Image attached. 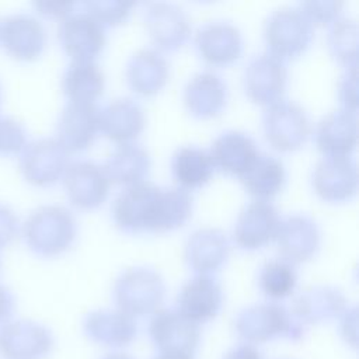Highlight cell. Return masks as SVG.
Listing matches in <instances>:
<instances>
[{"mask_svg": "<svg viewBox=\"0 0 359 359\" xmlns=\"http://www.w3.org/2000/svg\"><path fill=\"white\" fill-rule=\"evenodd\" d=\"M192 210V196L182 187H160L139 181L114 199V222L125 231H164L181 226Z\"/></svg>", "mask_w": 359, "mask_h": 359, "instance_id": "cell-1", "label": "cell"}, {"mask_svg": "<svg viewBox=\"0 0 359 359\" xmlns=\"http://www.w3.org/2000/svg\"><path fill=\"white\" fill-rule=\"evenodd\" d=\"M285 306L276 302L254 303L243 307L234 328L245 344H264L276 338L299 341L304 334L302 323Z\"/></svg>", "mask_w": 359, "mask_h": 359, "instance_id": "cell-2", "label": "cell"}, {"mask_svg": "<svg viewBox=\"0 0 359 359\" xmlns=\"http://www.w3.org/2000/svg\"><path fill=\"white\" fill-rule=\"evenodd\" d=\"M22 233L31 250L42 255H55L73 243L77 220L72 210L62 205H41L27 216Z\"/></svg>", "mask_w": 359, "mask_h": 359, "instance_id": "cell-3", "label": "cell"}, {"mask_svg": "<svg viewBox=\"0 0 359 359\" xmlns=\"http://www.w3.org/2000/svg\"><path fill=\"white\" fill-rule=\"evenodd\" d=\"M118 309L128 316H144L158 310L165 283L161 273L147 265H132L121 271L112 287Z\"/></svg>", "mask_w": 359, "mask_h": 359, "instance_id": "cell-4", "label": "cell"}, {"mask_svg": "<svg viewBox=\"0 0 359 359\" xmlns=\"http://www.w3.org/2000/svg\"><path fill=\"white\" fill-rule=\"evenodd\" d=\"M264 38L268 52L285 60L307 49L313 38V24L299 7H279L266 15Z\"/></svg>", "mask_w": 359, "mask_h": 359, "instance_id": "cell-5", "label": "cell"}, {"mask_svg": "<svg viewBox=\"0 0 359 359\" xmlns=\"http://www.w3.org/2000/svg\"><path fill=\"white\" fill-rule=\"evenodd\" d=\"M264 133L278 150H294L310 133V119L306 109L293 100L280 98L269 104L262 114Z\"/></svg>", "mask_w": 359, "mask_h": 359, "instance_id": "cell-6", "label": "cell"}, {"mask_svg": "<svg viewBox=\"0 0 359 359\" xmlns=\"http://www.w3.org/2000/svg\"><path fill=\"white\" fill-rule=\"evenodd\" d=\"M53 346L52 331L34 320H10L0 327L3 359H45Z\"/></svg>", "mask_w": 359, "mask_h": 359, "instance_id": "cell-7", "label": "cell"}, {"mask_svg": "<svg viewBox=\"0 0 359 359\" xmlns=\"http://www.w3.org/2000/svg\"><path fill=\"white\" fill-rule=\"evenodd\" d=\"M149 335L161 353H185L192 356L196 351L201 331L199 325L177 309H158L149 323Z\"/></svg>", "mask_w": 359, "mask_h": 359, "instance_id": "cell-8", "label": "cell"}, {"mask_svg": "<svg viewBox=\"0 0 359 359\" xmlns=\"http://www.w3.org/2000/svg\"><path fill=\"white\" fill-rule=\"evenodd\" d=\"M287 81L285 60L271 52L254 55L244 67L243 84L247 95L259 104L280 100Z\"/></svg>", "mask_w": 359, "mask_h": 359, "instance_id": "cell-9", "label": "cell"}, {"mask_svg": "<svg viewBox=\"0 0 359 359\" xmlns=\"http://www.w3.org/2000/svg\"><path fill=\"white\" fill-rule=\"evenodd\" d=\"M67 150L57 139L41 137L24 146L20 168L24 177L36 185L55 182L67 165Z\"/></svg>", "mask_w": 359, "mask_h": 359, "instance_id": "cell-10", "label": "cell"}, {"mask_svg": "<svg viewBox=\"0 0 359 359\" xmlns=\"http://www.w3.org/2000/svg\"><path fill=\"white\" fill-rule=\"evenodd\" d=\"M59 39L74 60H93L105 45V27L86 10H73L59 24Z\"/></svg>", "mask_w": 359, "mask_h": 359, "instance_id": "cell-11", "label": "cell"}, {"mask_svg": "<svg viewBox=\"0 0 359 359\" xmlns=\"http://www.w3.org/2000/svg\"><path fill=\"white\" fill-rule=\"evenodd\" d=\"M144 27L151 41L167 50L182 46L191 34V22L187 13L170 1H153L143 13Z\"/></svg>", "mask_w": 359, "mask_h": 359, "instance_id": "cell-12", "label": "cell"}, {"mask_svg": "<svg viewBox=\"0 0 359 359\" xmlns=\"http://www.w3.org/2000/svg\"><path fill=\"white\" fill-rule=\"evenodd\" d=\"M63 184L69 199L79 208H95L108 194L109 180L98 163L74 160L63 171Z\"/></svg>", "mask_w": 359, "mask_h": 359, "instance_id": "cell-13", "label": "cell"}, {"mask_svg": "<svg viewBox=\"0 0 359 359\" xmlns=\"http://www.w3.org/2000/svg\"><path fill=\"white\" fill-rule=\"evenodd\" d=\"M314 191L325 201H344L358 188V168L348 156H325L317 161L311 172Z\"/></svg>", "mask_w": 359, "mask_h": 359, "instance_id": "cell-14", "label": "cell"}, {"mask_svg": "<svg viewBox=\"0 0 359 359\" xmlns=\"http://www.w3.org/2000/svg\"><path fill=\"white\" fill-rule=\"evenodd\" d=\"M222 302L220 282L210 273H196L181 286L177 296V310L199 324L216 317Z\"/></svg>", "mask_w": 359, "mask_h": 359, "instance_id": "cell-15", "label": "cell"}, {"mask_svg": "<svg viewBox=\"0 0 359 359\" xmlns=\"http://www.w3.org/2000/svg\"><path fill=\"white\" fill-rule=\"evenodd\" d=\"M195 46L199 55L212 65L234 62L243 50V35L229 20H212L195 32Z\"/></svg>", "mask_w": 359, "mask_h": 359, "instance_id": "cell-16", "label": "cell"}, {"mask_svg": "<svg viewBox=\"0 0 359 359\" xmlns=\"http://www.w3.org/2000/svg\"><path fill=\"white\" fill-rule=\"evenodd\" d=\"M100 130V109L94 102H67L56 123L57 140L66 150H81L93 143Z\"/></svg>", "mask_w": 359, "mask_h": 359, "instance_id": "cell-17", "label": "cell"}, {"mask_svg": "<svg viewBox=\"0 0 359 359\" xmlns=\"http://www.w3.org/2000/svg\"><path fill=\"white\" fill-rule=\"evenodd\" d=\"M276 208L265 201L255 199L243 206L233 227V237L243 248H257L275 237L279 226Z\"/></svg>", "mask_w": 359, "mask_h": 359, "instance_id": "cell-18", "label": "cell"}, {"mask_svg": "<svg viewBox=\"0 0 359 359\" xmlns=\"http://www.w3.org/2000/svg\"><path fill=\"white\" fill-rule=\"evenodd\" d=\"M278 250L287 261L310 258L320 244V227L307 213H292L279 220L275 233Z\"/></svg>", "mask_w": 359, "mask_h": 359, "instance_id": "cell-19", "label": "cell"}, {"mask_svg": "<svg viewBox=\"0 0 359 359\" xmlns=\"http://www.w3.org/2000/svg\"><path fill=\"white\" fill-rule=\"evenodd\" d=\"M0 41L10 55L28 60L42 52L46 32L42 22L34 15L15 13L0 22Z\"/></svg>", "mask_w": 359, "mask_h": 359, "instance_id": "cell-20", "label": "cell"}, {"mask_svg": "<svg viewBox=\"0 0 359 359\" xmlns=\"http://www.w3.org/2000/svg\"><path fill=\"white\" fill-rule=\"evenodd\" d=\"M229 252L227 234L212 226H203L189 233L184 245L185 261L198 273H210L219 269L227 259Z\"/></svg>", "mask_w": 359, "mask_h": 359, "instance_id": "cell-21", "label": "cell"}, {"mask_svg": "<svg viewBox=\"0 0 359 359\" xmlns=\"http://www.w3.org/2000/svg\"><path fill=\"white\" fill-rule=\"evenodd\" d=\"M83 331L94 344L122 348L135 339L137 325L133 317L119 309H98L84 317Z\"/></svg>", "mask_w": 359, "mask_h": 359, "instance_id": "cell-22", "label": "cell"}, {"mask_svg": "<svg viewBox=\"0 0 359 359\" xmlns=\"http://www.w3.org/2000/svg\"><path fill=\"white\" fill-rule=\"evenodd\" d=\"M344 292L334 285H311L293 299L292 313L303 324H318L338 317L345 309Z\"/></svg>", "mask_w": 359, "mask_h": 359, "instance_id": "cell-23", "label": "cell"}, {"mask_svg": "<svg viewBox=\"0 0 359 359\" xmlns=\"http://www.w3.org/2000/svg\"><path fill=\"white\" fill-rule=\"evenodd\" d=\"M314 139L327 156H346L356 146V114L348 108H337L325 114L316 126Z\"/></svg>", "mask_w": 359, "mask_h": 359, "instance_id": "cell-24", "label": "cell"}, {"mask_svg": "<svg viewBox=\"0 0 359 359\" xmlns=\"http://www.w3.org/2000/svg\"><path fill=\"white\" fill-rule=\"evenodd\" d=\"M227 101V84L216 72L201 70L192 74L184 87L188 111L199 118L217 115Z\"/></svg>", "mask_w": 359, "mask_h": 359, "instance_id": "cell-25", "label": "cell"}, {"mask_svg": "<svg viewBox=\"0 0 359 359\" xmlns=\"http://www.w3.org/2000/svg\"><path fill=\"white\" fill-rule=\"evenodd\" d=\"M144 126V111L130 97H115L100 111V129L115 142H129Z\"/></svg>", "mask_w": 359, "mask_h": 359, "instance_id": "cell-26", "label": "cell"}, {"mask_svg": "<svg viewBox=\"0 0 359 359\" xmlns=\"http://www.w3.org/2000/svg\"><path fill=\"white\" fill-rule=\"evenodd\" d=\"M168 72L167 59L153 48H142L133 52L125 67L129 86L143 95L157 93L165 84Z\"/></svg>", "mask_w": 359, "mask_h": 359, "instance_id": "cell-27", "label": "cell"}, {"mask_svg": "<svg viewBox=\"0 0 359 359\" xmlns=\"http://www.w3.org/2000/svg\"><path fill=\"white\" fill-rule=\"evenodd\" d=\"M254 139L237 129L223 130L210 146V157L215 165L231 174H243L258 154Z\"/></svg>", "mask_w": 359, "mask_h": 359, "instance_id": "cell-28", "label": "cell"}, {"mask_svg": "<svg viewBox=\"0 0 359 359\" xmlns=\"http://www.w3.org/2000/svg\"><path fill=\"white\" fill-rule=\"evenodd\" d=\"M108 180L118 184H135L143 181L150 168L149 151L139 143H119L105 158L102 165Z\"/></svg>", "mask_w": 359, "mask_h": 359, "instance_id": "cell-29", "label": "cell"}, {"mask_svg": "<svg viewBox=\"0 0 359 359\" xmlns=\"http://www.w3.org/2000/svg\"><path fill=\"white\" fill-rule=\"evenodd\" d=\"M238 177L250 194L258 198H268L282 188L286 178V170L280 158L259 151L247 170Z\"/></svg>", "mask_w": 359, "mask_h": 359, "instance_id": "cell-30", "label": "cell"}, {"mask_svg": "<svg viewBox=\"0 0 359 359\" xmlns=\"http://www.w3.org/2000/svg\"><path fill=\"white\" fill-rule=\"evenodd\" d=\"M104 83V72L94 60H73L62 76V88L70 101L93 102L102 93Z\"/></svg>", "mask_w": 359, "mask_h": 359, "instance_id": "cell-31", "label": "cell"}, {"mask_svg": "<svg viewBox=\"0 0 359 359\" xmlns=\"http://www.w3.org/2000/svg\"><path fill=\"white\" fill-rule=\"evenodd\" d=\"M171 170L182 188H195L210 178L215 164L208 150L195 144H185L174 151Z\"/></svg>", "mask_w": 359, "mask_h": 359, "instance_id": "cell-32", "label": "cell"}, {"mask_svg": "<svg viewBox=\"0 0 359 359\" xmlns=\"http://www.w3.org/2000/svg\"><path fill=\"white\" fill-rule=\"evenodd\" d=\"M297 273L293 264L285 258L265 261L258 272V285L271 299H282L292 293L296 286Z\"/></svg>", "mask_w": 359, "mask_h": 359, "instance_id": "cell-33", "label": "cell"}, {"mask_svg": "<svg viewBox=\"0 0 359 359\" xmlns=\"http://www.w3.org/2000/svg\"><path fill=\"white\" fill-rule=\"evenodd\" d=\"M358 22L355 18L342 17L332 21L327 42L335 59L346 66L356 65L358 59Z\"/></svg>", "mask_w": 359, "mask_h": 359, "instance_id": "cell-34", "label": "cell"}, {"mask_svg": "<svg viewBox=\"0 0 359 359\" xmlns=\"http://www.w3.org/2000/svg\"><path fill=\"white\" fill-rule=\"evenodd\" d=\"M84 10L102 27L115 25L123 21L133 6L132 1L122 0H91L83 3Z\"/></svg>", "mask_w": 359, "mask_h": 359, "instance_id": "cell-35", "label": "cell"}, {"mask_svg": "<svg viewBox=\"0 0 359 359\" xmlns=\"http://www.w3.org/2000/svg\"><path fill=\"white\" fill-rule=\"evenodd\" d=\"M27 132L24 126L11 116L0 114V153L8 154L25 146Z\"/></svg>", "mask_w": 359, "mask_h": 359, "instance_id": "cell-36", "label": "cell"}, {"mask_svg": "<svg viewBox=\"0 0 359 359\" xmlns=\"http://www.w3.org/2000/svg\"><path fill=\"white\" fill-rule=\"evenodd\" d=\"M303 14L310 20V22H318V24H325V22H332L337 20L341 8H342V1L337 0H310V1H302L297 6Z\"/></svg>", "mask_w": 359, "mask_h": 359, "instance_id": "cell-37", "label": "cell"}, {"mask_svg": "<svg viewBox=\"0 0 359 359\" xmlns=\"http://www.w3.org/2000/svg\"><path fill=\"white\" fill-rule=\"evenodd\" d=\"M358 74H356V65L346 66L345 72L339 77L338 83V95L344 108L356 111L358 105Z\"/></svg>", "mask_w": 359, "mask_h": 359, "instance_id": "cell-38", "label": "cell"}, {"mask_svg": "<svg viewBox=\"0 0 359 359\" xmlns=\"http://www.w3.org/2000/svg\"><path fill=\"white\" fill-rule=\"evenodd\" d=\"M18 233V217L14 210L0 203V247L10 243Z\"/></svg>", "mask_w": 359, "mask_h": 359, "instance_id": "cell-39", "label": "cell"}, {"mask_svg": "<svg viewBox=\"0 0 359 359\" xmlns=\"http://www.w3.org/2000/svg\"><path fill=\"white\" fill-rule=\"evenodd\" d=\"M36 7V10L46 15V17H52V18H63L66 17L69 13H72L74 10V3L72 1H59V0H50V1H36L34 4Z\"/></svg>", "mask_w": 359, "mask_h": 359, "instance_id": "cell-40", "label": "cell"}, {"mask_svg": "<svg viewBox=\"0 0 359 359\" xmlns=\"http://www.w3.org/2000/svg\"><path fill=\"white\" fill-rule=\"evenodd\" d=\"M358 325V310L356 306H352L351 309H346L344 313V317L341 320V332L346 342L356 345V327Z\"/></svg>", "mask_w": 359, "mask_h": 359, "instance_id": "cell-41", "label": "cell"}, {"mask_svg": "<svg viewBox=\"0 0 359 359\" xmlns=\"http://www.w3.org/2000/svg\"><path fill=\"white\" fill-rule=\"evenodd\" d=\"M14 306H15L14 294L7 286L0 283V327L7 321H10V317L13 316V311H14Z\"/></svg>", "mask_w": 359, "mask_h": 359, "instance_id": "cell-42", "label": "cell"}, {"mask_svg": "<svg viewBox=\"0 0 359 359\" xmlns=\"http://www.w3.org/2000/svg\"><path fill=\"white\" fill-rule=\"evenodd\" d=\"M223 359H262V356L252 345L241 344L230 349Z\"/></svg>", "mask_w": 359, "mask_h": 359, "instance_id": "cell-43", "label": "cell"}, {"mask_svg": "<svg viewBox=\"0 0 359 359\" xmlns=\"http://www.w3.org/2000/svg\"><path fill=\"white\" fill-rule=\"evenodd\" d=\"M154 359H192V356L185 355V353H171V352H165V353H160V355L156 356Z\"/></svg>", "mask_w": 359, "mask_h": 359, "instance_id": "cell-44", "label": "cell"}, {"mask_svg": "<svg viewBox=\"0 0 359 359\" xmlns=\"http://www.w3.org/2000/svg\"><path fill=\"white\" fill-rule=\"evenodd\" d=\"M101 359H132V358L128 356V355H125V353L115 352V353H108V355H105V356L101 358Z\"/></svg>", "mask_w": 359, "mask_h": 359, "instance_id": "cell-45", "label": "cell"}, {"mask_svg": "<svg viewBox=\"0 0 359 359\" xmlns=\"http://www.w3.org/2000/svg\"><path fill=\"white\" fill-rule=\"evenodd\" d=\"M0 100H1V87H0Z\"/></svg>", "mask_w": 359, "mask_h": 359, "instance_id": "cell-46", "label": "cell"}]
</instances>
